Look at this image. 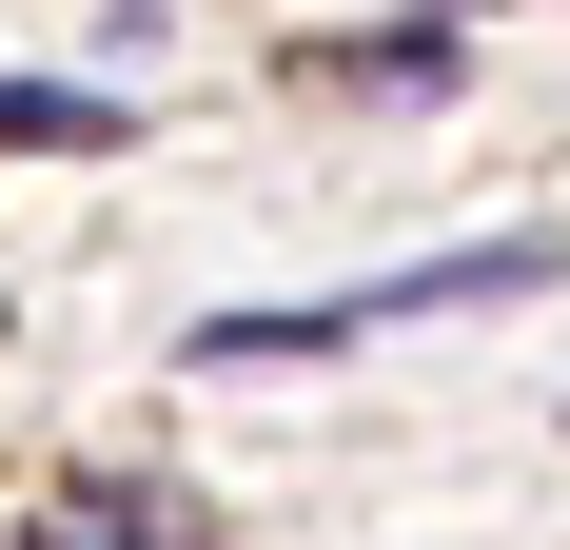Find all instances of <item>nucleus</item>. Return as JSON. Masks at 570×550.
Wrapping results in <instances>:
<instances>
[{"label":"nucleus","mask_w":570,"mask_h":550,"mask_svg":"<svg viewBox=\"0 0 570 550\" xmlns=\"http://www.w3.org/2000/svg\"><path fill=\"white\" fill-rule=\"evenodd\" d=\"M99 138H118L99 79H0V158H99Z\"/></svg>","instance_id":"f257e3e1"},{"label":"nucleus","mask_w":570,"mask_h":550,"mask_svg":"<svg viewBox=\"0 0 570 550\" xmlns=\"http://www.w3.org/2000/svg\"><path fill=\"white\" fill-rule=\"evenodd\" d=\"M40 550H177L158 492H99V511H40Z\"/></svg>","instance_id":"f03ea898"}]
</instances>
